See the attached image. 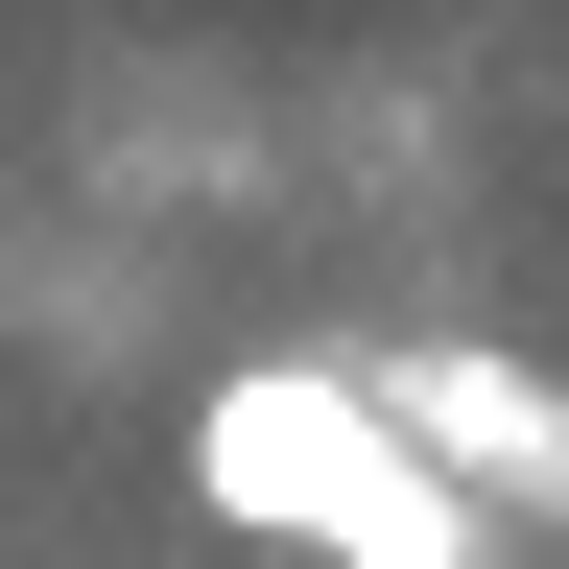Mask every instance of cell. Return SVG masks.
Here are the masks:
<instances>
[{
  "label": "cell",
  "mask_w": 569,
  "mask_h": 569,
  "mask_svg": "<svg viewBox=\"0 0 569 569\" xmlns=\"http://www.w3.org/2000/svg\"><path fill=\"white\" fill-rule=\"evenodd\" d=\"M190 498L238 546H284V569H498V522L403 451L380 356H238L190 403Z\"/></svg>",
  "instance_id": "obj_1"
},
{
  "label": "cell",
  "mask_w": 569,
  "mask_h": 569,
  "mask_svg": "<svg viewBox=\"0 0 569 569\" xmlns=\"http://www.w3.org/2000/svg\"><path fill=\"white\" fill-rule=\"evenodd\" d=\"M546 522H569V475H546Z\"/></svg>",
  "instance_id": "obj_2"
}]
</instances>
